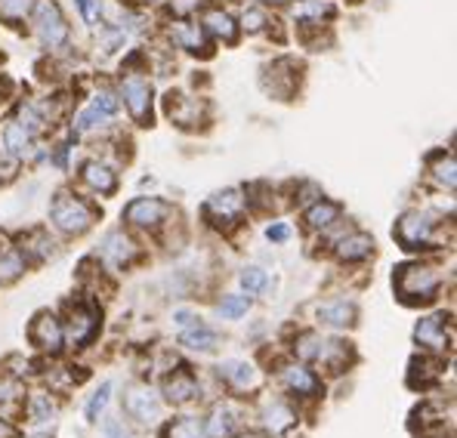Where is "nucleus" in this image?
I'll list each match as a JSON object with an SVG mask.
<instances>
[{"label": "nucleus", "mask_w": 457, "mask_h": 438, "mask_svg": "<svg viewBox=\"0 0 457 438\" xmlns=\"http://www.w3.org/2000/svg\"><path fill=\"white\" fill-rule=\"evenodd\" d=\"M29 336H31V343H35L37 349H44V352H59L62 349V343H65V336H62V325L56 321V315H50V312H40L35 321H31V327H29Z\"/></svg>", "instance_id": "obj_12"}, {"label": "nucleus", "mask_w": 457, "mask_h": 438, "mask_svg": "<svg viewBox=\"0 0 457 438\" xmlns=\"http://www.w3.org/2000/svg\"><path fill=\"white\" fill-rule=\"evenodd\" d=\"M103 433H105V438H133L124 429V423H120L118 417H105V420H103Z\"/></svg>", "instance_id": "obj_38"}, {"label": "nucleus", "mask_w": 457, "mask_h": 438, "mask_svg": "<svg viewBox=\"0 0 457 438\" xmlns=\"http://www.w3.org/2000/svg\"><path fill=\"white\" fill-rule=\"evenodd\" d=\"M31 10H35V0H0V19L12 25L22 22Z\"/></svg>", "instance_id": "obj_31"}, {"label": "nucleus", "mask_w": 457, "mask_h": 438, "mask_svg": "<svg viewBox=\"0 0 457 438\" xmlns=\"http://www.w3.org/2000/svg\"><path fill=\"white\" fill-rule=\"evenodd\" d=\"M266 4H287V0H266Z\"/></svg>", "instance_id": "obj_46"}, {"label": "nucleus", "mask_w": 457, "mask_h": 438, "mask_svg": "<svg viewBox=\"0 0 457 438\" xmlns=\"http://www.w3.org/2000/svg\"><path fill=\"white\" fill-rule=\"evenodd\" d=\"M204 433H207V438H232V433H235L232 410L223 408V404L213 408L211 417H204Z\"/></svg>", "instance_id": "obj_23"}, {"label": "nucleus", "mask_w": 457, "mask_h": 438, "mask_svg": "<svg viewBox=\"0 0 457 438\" xmlns=\"http://www.w3.org/2000/svg\"><path fill=\"white\" fill-rule=\"evenodd\" d=\"M198 395V380L189 374V370H173L164 380V399L170 404H186Z\"/></svg>", "instance_id": "obj_16"}, {"label": "nucleus", "mask_w": 457, "mask_h": 438, "mask_svg": "<svg viewBox=\"0 0 457 438\" xmlns=\"http://www.w3.org/2000/svg\"><path fill=\"white\" fill-rule=\"evenodd\" d=\"M201 4H204V0H173V12H177V16H192Z\"/></svg>", "instance_id": "obj_43"}, {"label": "nucleus", "mask_w": 457, "mask_h": 438, "mask_svg": "<svg viewBox=\"0 0 457 438\" xmlns=\"http://www.w3.org/2000/svg\"><path fill=\"white\" fill-rule=\"evenodd\" d=\"M353 4H355V0H353Z\"/></svg>", "instance_id": "obj_50"}, {"label": "nucleus", "mask_w": 457, "mask_h": 438, "mask_svg": "<svg viewBox=\"0 0 457 438\" xmlns=\"http://www.w3.org/2000/svg\"><path fill=\"white\" fill-rule=\"evenodd\" d=\"M241 211H245V194H241L238 188H226V192L211 194V201L204 204L207 219L217 222V226H228V222H235L241 217Z\"/></svg>", "instance_id": "obj_10"}, {"label": "nucleus", "mask_w": 457, "mask_h": 438, "mask_svg": "<svg viewBox=\"0 0 457 438\" xmlns=\"http://www.w3.org/2000/svg\"><path fill=\"white\" fill-rule=\"evenodd\" d=\"M337 219H340V207L334 204V201H315L306 211V226L315 228V232H319V228H331Z\"/></svg>", "instance_id": "obj_24"}, {"label": "nucleus", "mask_w": 457, "mask_h": 438, "mask_svg": "<svg viewBox=\"0 0 457 438\" xmlns=\"http://www.w3.org/2000/svg\"><path fill=\"white\" fill-rule=\"evenodd\" d=\"M179 343H183L186 349H195V352H213L217 349V334L201 325L195 327H186L183 336H179Z\"/></svg>", "instance_id": "obj_27"}, {"label": "nucleus", "mask_w": 457, "mask_h": 438, "mask_svg": "<svg viewBox=\"0 0 457 438\" xmlns=\"http://www.w3.org/2000/svg\"><path fill=\"white\" fill-rule=\"evenodd\" d=\"M235 438H257V435H235Z\"/></svg>", "instance_id": "obj_47"}, {"label": "nucleus", "mask_w": 457, "mask_h": 438, "mask_svg": "<svg viewBox=\"0 0 457 438\" xmlns=\"http://www.w3.org/2000/svg\"><path fill=\"white\" fill-rule=\"evenodd\" d=\"M50 217H53V226H56L59 232L84 235L87 228L93 226L96 213H93V207L87 204V201H80V198H75V194H69V192H59L56 198H53Z\"/></svg>", "instance_id": "obj_3"}, {"label": "nucleus", "mask_w": 457, "mask_h": 438, "mask_svg": "<svg viewBox=\"0 0 457 438\" xmlns=\"http://www.w3.org/2000/svg\"><path fill=\"white\" fill-rule=\"evenodd\" d=\"M170 37L177 40L183 50H192V53H198V50H204V46H207L204 31H201L198 25H192V22H177L170 29Z\"/></svg>", "instance_id": "obj_26"}, {"label": "nucleus", "mask_w": 457, "mask_h": 438, "mask_svg": "<svg viewBox=\"0 0 457 438\" xmlns=\"http://www.w3.org/2000/svg\"><path fill=\"white\" fill-rule=\"evenodd\" d=\"M120 96H124L133 120L149 124L152 120V87H149V80L139 78V74H127V78L120 80Z\"/></svg>", "instance_id": "obj_8"}, {"label": "nucleus", "mask_w": 457, "mask_h": 438, "mask_svg": "<svg viewBox=\"0 0 457 438\" xmlns=\"http://www.w3.org/2000/svg\"><path fill=\"white\" fill-rule=\"evenodd\" d=\"M35 31L44 40V46H62L69 40V25L53 0H37L35 4Z\"/></svg>", "instance_id": "obj_4"}, {"label": "nucleus", "mask_w": 457, "mask_h": 438, "mask_svg": "<svg viewBox=\"0 0 457 438\" xmlns=\"http://www.w3.org/2000/svg\"><path fill=\"white\" fill-rule=\"evenodd\" d=\"M19 399H22L19 383L10 380V376H0V408H10V404H16Z\"/></svg>", "instance_id": "obj_37"}, {"label": "nucleus", "mask_w": 457, "mask_h": 438, "mask_svg": "<svg viewBox=\"0 0 457 438\" xmlns=\"http://www.w3.org/2000/svg\"><path fill=\"white\" fill-rule=\"evenodd\" d=\"M0 438H19V429L12 423H6L4 417H0Z\"/></svg>", "instance_id": "obj_45"}, {"label": "nucleus", "mask_w": 457, "mask_h": 438, "mask_svg": "<svg viewBox=\"0 0 457 438\" xmlns=\"http://www.w3.org/2000/svg\"><path fill=\"white\" fill-rule=\"evenodd\" d=\"M173 321H177L179 327H195V325H198V318H195L192 312H186V309H183V312L173 315Z\"/></svg>", "instance_id": "obj_44"}, {"label": "nucleus", "mask_w": 457, "mask_h": 438, "mask_svg": "<svg viewBox=\"0 0 457 438\" xmlns=\"http://www.w3.org/2000/svg\"><path fill=\"white\" fill-rule=\"evenodd\" d=\"M152 4H158V0H152Z\"/></svg>", "instance_id": "obj_49"}, {"label": "nucleus", "mask_w": 457, "mask_h": 438, "mask_svg": "<svg viewBox=\"0 0 457 438\" xmlns=\"http://www.w3.org/2000/svg\"><path fill=\"white\" fill-rule=\"evenodd\" d=\"M105 118H109V114H103V112L96 109V105H90V109H84V112L78 114V120H75V130H78V133H90L93 127H99Z\"/></svg>", "instance_id": "obj_35"}, {"label": "nucleus", "mask_w": 457, "mask_h": 438, "mask_svg": "<svg viewBox=\"0 0 457 438\" xmlns=\"http://www.w3.org/2000/svg\"><path fill=\"white\" fill-rule=\"evenodd\" d=\"M124 410L139 423H154L161 417V399L152 386H130L124 393Z\"/></svg>", "instance_id": "obj_9"}, {"label": "nucleus", "mask_w": 457, "mask_h": 438, "mask_svg": "<svg viewBox=\"0 0 457 438\" xmlns=\"http://www.w3.org/2000/svg\"><path fill=\"white\" fill-rule=\"evenodd\" d=\"M263 426H266V433L275 435V438L285 435L287 429L297 426V410H294L287 401H281V399L269 401L263 408Z\"/></svg>", "instance_id": "obj_15"}, {"label": "nucleus", "mask_w": 457, "mask_h": 438, "mask_svg": "<svg viewBox=\"0 0 457 438\" xmlns=\"http://www.w3.org/2000/svg\"><path fill=\"white\" fill-rule=\"evenodd\" d=\"M278 380L281 386L291 395H300V399H315L321 395V380L312 368H306L303 361H287V365L278 368Z\"/></svg>", "instance_id": "obj_7"}, {"label": "nucleus", "mask_w": 457, "mask_h": 438, "mask_svg": "<svg viewBox=\"0 0 457 438\" xmlns=\"http://www.w3.org/2000/svg\"><path fill=\"white\" fill-rule=\"evenodd\" d=\"M247 309H251V300H247L245 293H228L223 296V302H220V315H223V318H241Z\"/></svg>", "instance_id": "obj_32"}, {"label": "nucleus", "mask_w": 457, "mask_h": 438, "mask_svg": "<svg viewBox=\"0 0 457 438\" xmlns=\"http://www.w3.org/2000/svg\"><path fill=\"white\" fill-rule=\"evenodd\" d=\"M59 410V404L56 399H53L50 393H35L29 399V417L35 423H46V420H53V414Z\"/></svg>", "instance_id": "obj_29"}, {"label": "nucleus", "mask_w": 457, "mask_h": 438, "mask_svg": "<svg viewBox=\"0 0 457 438\" xmlns=\"http://www.w3.org/2000/svg\"><path fill=\"white\" fill-rule=\"evenodd\" d=\"M266 25V16L263 10H257V6H251V10H245V29L247 31H260Z\"/></svg>", "instance_id": "obj_41"}, {"label": "nucleus", "mask_w": 457, "mask_h": 438, "mask_svg": "<svg viewBox=\"0 0 457 438\" xmlns=\"http://www.w3.org/2000/svg\"><path fill=\"white\" fill-rule=\"evenodd\" d=\"M220 376L238 389H253L260 383L257 368L247 365V361H223V365H220Z\"/></svg>", "instance_id": "obj_20"}, {"label": "nucleus", "mask_w": 457, "mask_h": 438, "mask_svg": "<svg viewBox=\"0 0 457 438\" xmlns=\"http://www.w3.org/2000/svg\"><path fill=\"white\" fill-rule=\"evenodd\" d=\"M201 31H207V35H213V37H220V40H235V35H238V29H235V19L228 16V12L223 10H211L204 16V29Z\"/></svg>", "instance_id": "obj_25"}, {"label": "nucleus", "mask_w": 457, "mask_h": 438, "mask_svg": "<svg viewBox=\"0 0 457 438\" xmlns=\"http://www.w3.org/2000/svg\"><path fill=\"white\" fill-rule=\"evenodd\" d=\"M414 340H418L420 349H429V352H445V346H448L445 315H427V318H420L418 327H414Z\"/></svg>", "instance_id": "obj_13"}, {"label": "nucleus", "mask_w": 457, "mask_h": 438, "mask_svg": "<svg viewBox=\"0 0 457 438\" xmlns=\"http://www.w3.org/2000/svg\"><path fill=\"white\" fill-rule=\"evenodd\" d=\"M133 256H137V244H133L124 232H109L103 244H99V260L109 262L112 269H120V266H127V262H133Z\"/></svg>", "instance_id": "obj_14"}, {"label": "nucleus", "mask_w": 457, "mask_h": 438, "mask_svg": "<svg viewBox=\"0 0 457 438\" xmlns=\"http://www.w3.org/2000/svg\"><path fill=\"white\" fill-rule=\"evenodd\" d=\"M393 285L405 302H429L439 293L442 278L429 266H399V272L393 275Z\"/></svg>", "instance_id": "obj_1"}, {"label": "nucleus", "mask_w": 457, "mask_h": 438, "mask_svg": "<svg viewBox=\"0 0 457 438\" xmlns=\"http://www.w3.org/2000/svg\"><path fill=\"white\" fill-rule=\"evenodd\" d=\"M80 12H84V22L96 25L99 16H103V10H99V0H78Z\"/></svg>", "instance_id": "obj_40"}, {"label": "nucleus", "mask_w": 457, "mask_h": 438, "mask_svg": "<svg viewBox=\"0 0 457 438\" xmlns=\"http://www.w3.org/2000/svg\"><path fill=\"white\" fill-rule=\"evenodd\" d=\"M124 217L137 228H158L161 222L170 217V204H164L158 198H137L133 204H127Z\"/></svg>", "instance_id": "obj_11"}, {"label": "nucleus", "mask_w": 457, "mask_h": 438, "mask_svg": "<svg viewBox=\"0 0 457 438\" xmlns=\"http://www.w3.org/2000/svg\"><path fill=\"white\" fill-rule=\"evenodd\" d=\"M374 251V241L371 235L365 232H353V235H343L337 241V260L340 262H361L368 260Z\"/></svg>", "instance_id": "obj_17"}, {"label": "nucleus", "mask_w": 457, "mask_h": 438, "mask_svg": "<svg viewBox=\"0 0 457 438\" xmlns=\"http://www.w3.org/2000/svg\"><path fill=\"white\" fill-rule=\"evenodd\" d=\"M4 145H6V154H12V158H25L31 148V133L25 130L19 120H10V124L4 127Z\"/></svg>", "instance_id": "obj_22"}, {"label": "nucleus", "mask_w": 457, "mask_h": 438, "mask_svg": "<svg viewBox=\"0 0 457 438\" xmlns=\"http://www.w3.org/2000/svg\"><path fill=\"white\" fill-rule=\"evenodd\" d=\"M353 318H355V309L346 300H328L319 306V321L328 327H349Z\"/></svg>", "instance_id": "obj_19"}, {"label": "nucleus", "mask_w": 457, "mask_h": 438, "mask_svg": "<svg viewBox=\"0 0 457 438\" xmlns=\"http://www.w3.org/2000/svg\"><path fill=\"white\" fill-rule=\"evenodd\" d=\"M93 105H96V109L103 112V114H109V118H112L114 112H118V99H114L109 90L96 93V99H93Z\"/></svg>", "instance_id": "obj_39"}, {"label": "nucleus", "mask_w": 457, "mask_h": 438, "mask_svg": "<svg viewBox=\"0 0 457 438\" xmlns=\"http://www.w3.org/2000/svg\"><path fill=\"white\" fill-rule=\"evenodd\" d=\"M99 330V312L93 306H84V302H78V306L69 309V318H65L62 325V336L69 346H87V343L96 336Z\"/></svg>", "instance_id": "obj_5"}, {"label": "nucleus", "mask_w": 457, "mask_h": 438, "mask_svg": "<svg viewBox=\"0 0 457 438\" xmlns=\"http://www.w3.org/2000/svg\"><path fill=\"white\" fill-rule=\"evenodd\" d=\"M454 170H457L454 154H439V158H433V179L442 188H448V192H454V186H457V173Z\"/></svg>", "instance_id": "obj_28"}, {"label": "nucleus", "mask_w": 457, "mask_h": 438, "mask_svg": "<svg viewBox=\"0 0 457 438\" xmlns=\"http://www.w3.org/2000/svg\"><path fill=\"white\" fill-rule=\"evenodd\" d=\"M109 399H112V383H103V386L90 395V401H87V420L96 423L99 414L105 410V404H109Z\"/></svg>", "instance_id": "obj_33"}, {"label": "nucleus", "mask_w": 457, "mask_h": 438, "mask_svg": "<svg viewBox=\"0 0 457 438\" xmlns=\"http://www.w3.org/2000/svg\"><path fill=\"white\" fill-rule=\"evenodd\" d=\"M321 16H334V6L321 4V0H309L306 6H300V10H297L300 22H309V19H319V22H321Z\"/></svg>", "instance_id": "obj_36"}, {"label": "nucleus", "mask_w": 457, "mask_h": 438, "mask_svg": "<svg viewBox=\"0 0 457 438\" xmlns=\"http://www.w3.org/2000/svg\"><path fill=\"white\" fill-rule=\"evenodd\" d=\"M266 285H269V278H266L263 269L247 266L245 272H241V287H245V293H260Z\"/></svg>", "instance_id": "obj_34"}, {"label": "nucleus", "mask_w": 457, "mask_h": 438, "mask_svg": "<svg viewBox=\"0 0 457 438\" xmlns=\"http://www.w3.org/2000/svg\"><path fill=\"white\" fill-rule=\"evenodd\" d=\"M433 438H448V435H433Z\"/></svg>", "instance_id": "obj_48"}, {"label": "nucleus", "mask_w": 457, "mask_h": 438, "mask_svg": "<svg viewBox=\"0 0 457 438\" xmlns=\"http://www.w3.org/2000/svg\"><path fill=\"white\" fill-rule=\"evenodd\" d=\"M25 272V253L16 251L12 244L0 241V285H10Z\"/></svg>", "instance_id": "obj_21"}, {"label": "nucleus", "mask_w": 457, "mask_h": 438, "mask_svg": "<svg viewBox=\"0 0 457 438\" xmlns=\"http://www.w3.org/2000/svg\"><path fill=\"white\" fill-rule=\"evenodd\" d=\"M167 438H207L204 420H201V417H179L177 423H170Z\"/></svg>", "instance_id": "obj_30"}, {"label": "nucleus", "mask_w": 457, "mask_h": 438, "mask_svg": "<svg viewBox=\"0 0 457 438\" xmlns=\"http://www.w3.org/2000/svg\"><path fill=\"white\" fill-rule=\"evenodd\" d=\"M294 352H297L303 361H309V365L340 370L349 349H346V343L328 340V336H321V334H300L297 340H294Z\"/></svg>", "instance_id": "obj_2"}, {"label": "nucleus", "mask_w": 457, "mask_h": 438, "mask_svg": "<svg viewBox=\"0 0 457 438\" xmlns=\"http://www.w3.org/2000/svg\"><path fill=\"white\" fill-rule=\"evenodd\" d=\"M266 238L272 241V244H281V241L291 238V228H287L285 222H275V226H269V228H266Z\"/></svg>", "instance_id": "obj_42"}, {"label": "nucleus", "mask_w": 457, "mask_h": 438, "mask_svg": "<svg viewBox=\"0 0 457 438\" xmlns=\"http://www.w3.org/2000/svg\"><path fill=\"white\" fill-rule=\"evenodd\" d=\"M80 179H84L90 188H96L99 194H112L114 186H118V177H114L112 167L99 164V161H87L84 170H80Z\"/></svg>", "instance_id": "obj_18"}, {"label": "nucleus", "mask_w": 457, "mask_h": 438, "mask_svg": "<svg viewBox=\"0 0 457 438\" xmlns=\"http://www.w3.org/2000/svg\"><path fill=\"white\" fill-rule=\"evenodd\" d=\"M433 226L436 222L429 219V213L408 211L395 222V238H399L402 247H408V251H420V247H427L429 241H433Z\"/></svg>", "instance_id": "obj_6"}]
</instances>
